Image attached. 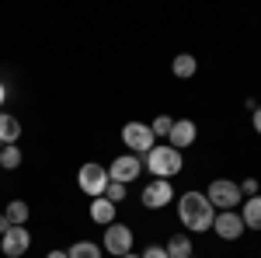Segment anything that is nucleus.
<instances>
[{
	"mask_svg": "<svg viewBox=\"0 0 261 258\" xmlns=\"http://www.w3.org/2000/svg\"><path fill=\"white\" fill-rule=\"evenodd\" d=\"M18 164H21L18 143H11V147H0V168H4V171H14Z\"/></svg>",
	"mask_w": 261,
	"mask_h": 258,
	"instance_id": "19",
	"label": "nucleus"
},
{
	"mask_svg": "<svg viewBox=\"0 0 261 258\" xmlns=\"http://www.w3.org/2000/svg\"><path fill=\"white\" fill-rule=\"evenodd\" d=\"M143 258H171V255H167V251H164L161 244H150V248H146V251H143Z\"/></svg>",
	"mask_w": 261,
	"mask_h": 258,
	"instance_id": "23",
	"label": "nucleus"
},
{
	"mask_svg": "<svg viewBox=\"0 0 261 258\" xmlns=\"http://www.w3.org/2000/svg\"><path fill=\"white\" fill-rule=\"evenodd\" d=\"M77 185H81L84 196L101 199V196H105V189H108V168H101V164H94V160H87L81 171H77Z\"/></svg>",
	"mask_w": 261,
	"mask_h": 258,
	"instance_id": "5",
	"label": "nucleus"
},
{
	"mask_svg": "<svg viewBox=\"0 0 261 258\" xmlns=\"http://www.w3.org/2000/svg\"><path fill=\"white\" fill-rule=\"evenodd\" d=\"M164 251L171 258H192V241H188V234H174V238L167 241Z\"/></svg>",
	"mask_w": 261,
	"mask_h": 258,
	"instance_id": "16",
	"label": "nucleus"
},
{
	"mask_svg": "<svg viewBox=\"0 0 261 258\" xmlns=\"http://www.w3.org/2000/svg\"><path fill=\"white\" fill-rule=\"evenodd\" d=\"M171 126H174V119H171V115H157V119L150 122V129H153V136H157V139L167 136V133H171Z\"/></svg>",
	"mask_w": 261,
	"mask_h": 258,
	"instance_id": "20",
	"label": "nucleus"
},
{
	"mask_svg": "<svg viewBox=\"0 0 261 258\" xmlns=\"http://www.w3.org/2000/svg\"><path fill=\"white\" fill-rule=\"evenodd\" d=\"M105 251H101V244H94V241H77V244H70L66 248V258H101Z\"/></svg>",
	"mask_w": 261,
	"mask_h": 258,
	"instance_id": "15",
	"label": "nucleus"
},
{
	"mask_svg": "<svg viewBox=\"0 0 261 258\" xmlns=\"http://www.w3.org/2000/svg\"><path fill=\"white\" fill-rule=\"evenodd\" d=\"M143 171V164L136 154H122V157L112 160V171H108V181H119V185H129V181H136Z\"/></svg>",
	"mask_w": 261,
	"mask_h": 258,
	"instance_id": "8",
	"label": "nucleus"
},
{
	"mask_svg": "<svg viewBox=\"0 0 261 258\" xmlns=\"http://www.w3.org/2000/svg\"><path fill=\"white\" fill-rule=\"evenodd\" d=\"M4 101H7V87L0 84V108H4Z\"/></svg>",
	"mask_w": 261,
	"mask_h": 258,
	"instance_id": "26",
	"label": "nucleus"
},
{
	"mask_svg": "<svg viewBox=\"0 0 261 258\" xmlns=\"http://www.w3.org/2000/svg\"><path fill=\"white\" fill-rule=\"evenodd\" d=\"M174 77H195V70H199V60L192 56V53H181V56H174Z\"/></svg>",
	"mask_w": 261,
	"mask_h": 258,
	"instance_id": "17",
	"label": "nucleus"
},
{
	"mask_svg": "<svg viewBox=\"0 0 261 258\" xmlns=\"http://www.w3.org/2000/svg\"><path fill=\"white\" fill-rule=\"evenodd\" d=\"M241 196H258V178H244L241 181Z\"/></svg>",
	"mask_w": 261,
	"mask_h": 258,
	"instance_id": "22",
	"label": "nucleus"
},
{
	"mask_svg": "<svg viewBox=\"0 0 261 258\" xmlns=\"http://www.w3.org/2000/svg\"><path fill=\"white\" fill-rule=\"evenodd\" d=\"M105 199H108L112 206H119L122 199H125V185H119V181H108V189H105Z\"/></svg>",
	"mask_w": 261,
	"mask_h": 258,
	"instance_id": "21",
	"label": "nucleus"
},
{
	"mask_svg": "<svg viewBox=\"0 0 261 258\" xmlns=\"http://www.w3.org/2000/svg\"><path fill=\"white\" fill-rule=\"evenodd\" d=\"M122 258H143V255H136V251H129V255H122Z\"/></svg>",
	"mask_w": 261,
	"mask_h": 258,
	"instance_id": "28",
	"label": "nucleus"
},
{
	"mask_svg": "<svg viewBox=\"0 0 261 258\" xmlns=\"http://www.w3.org/2000/svg\"><path fill=\"white\" fill-rule=\"evenodd\" d=\"M122 143L129 147V154H136V157H146L153 147H157V136H153V129L146 126V122H125L122 126Z\"/></svg>",
	"mask_w": 261,
	"mask_h": 258,
	"instance_id": "3",
	"label": "nucleus"
},
{
	"mask_svg": "<svg viewBox=\"0 0 261 258\" xmlns=\"http://www.w3.org/2000/svg\"><path fill=\"white\" fill-rule=\"evenodd\" d=\"M4 217L11 220V227H24V223H28V202H21V199L7 202V213H4Z\"/></svg>",
	"mask_w": 261,
	"mask_h": 258,
	"instance_id": "18",
	"label": "nucleus"
},
{
	"mask_svg": "<svg viewBox=\"0 0 261 258\" xmlns=\"http://www.w3.org/2000/svg\"><path fill=\"white\" fill-rule=\"evenodd\" d=\"M213 230H216L220 241H237L247 227H244V220H241L237 209H223V213H216V220H213Z\"/></svg>",
	"mask_w": 261,
	"mask_h": 258,
	"instance_id": "7",
	"label": "nucleus"
},
{
	"mask_svg": "<svg viewBox=\"0 0 261 258\" xmlns=\"http://www.w3.org/2000/svg\"><path fill=\"white\" fill-rule=\"evenodd\" d=\"M101 251H108L112 258H122L133 251V230L125 223H112L105 227V238H101Z\"/></svg>",
	"mask_w": 261,
	"mask_h": 258,
	"instance_id": "6",
	"label": "nucleus"
},
{
	"mask_svg": "<svg viewBox=\"0 0 261 258\" xmlns=\"http://www.w3.org/2000/svg\"><path fill=\"white\" fill-rule=\"evenodd\" d=\"M115 209H119V206H112L105 196H101V199H91V220H94V223H101V227H112V223H115Z\"/></svg>",
	"mask_w": 261,
	"mask_h": 258,
	"instance_id": "12",
	"label": "nucleus"
},
{
	"mask_svg": "<svg viewBox=\"0 0 261 258\" xmlns=\"http://www.w3.org/2000/svg\"><path fill=\"white\" fill-rule=\"evenodd\" d=\"M21 136V122L11 115V112H0V147H11V143H18Z\"/></svg>",
	"mask_w": 261,
	"mask_h": 258,
	"instance_id": "13",
	"label": "nucleus"
},
{
	"mask_svg": "<svg viewBox=\"0 0 261 258\" xmlns=\"http://www.w3.org/2000/svg\"><path fill=\"white\" fill-rule=\"evenodd\" d=\"M195 136H199V129H195V122H192V119H174L171 133H167V139H171V147H174V150L192 147V143H195Z\"/></svg>",
	"mask_w": 261,
	"mask_h": 258,
	"instance_id": "11",
	"label": "nucleus"
},
{
	"mask_svg": "<svg viewBox=\"0 0 261 258\" xmlns=\"http://www.w3.org/2000/svg\"><path fill=\"white\" fill-rule=\"evenodd\" d=\"M146 168L153 171V178L171 181L181 168H185V160H181V150H174L171 143H157V147L146 154Z\"/></svg>",
	"mask_w": 261,
	"mask_h": 258,
	"instance_id": "2",
	"label": "nucleus"
},
{
	"mask_svg": "<svg viewBox=\"0 0 261 258\" xmlns=\"http://www.w3.org/2000/svg\"><path fill=\"white\" fill-rule=\"evenodd\" d=\"M174 199V189H171V181H164V178H153L146 189H143V196L140 202L146 206V209H164L167 202Z\"/></svg>",
	"mask_w": 261,
	"mask_h": 258,
	"instance_id": "9",
	"label": "nucleus"
},
{
	"mask_svg": "<svg viewBox=\"0 0 261 258\" xmlns=\"http://www.w3.org/2000/svg\"><path fill=\"white\" fill-rule=\"evenodd\" d=\"M251 122H254V133H258V136H261V105H258V108H254V112H251Z\"/></svg>",
	"mask_w": 261,
	"mask_h": 258,
	"instance_id": "24",
	"label": "nucleus"
},
{
	"mask_svg": "<svg viewBox=\"0 0 261 258\" xmlns=\"http://www.w3.org/2000/svg\"><path fill=\"white\" fill-rule=\"evenodd\" d=\"M178 217L188 230L202 234V230H213L216 209H213V202L205 199V192H195V189H192V192H185V196L178 199Z\"/></svg>",
	"mask_w": 261,
	"mask_h": 258,
	"instance_id": "1",
	"label": "nucleus"
},
{
	"mask_svg": "<svg viewBox=\"0 0 261 258\" xmlns=\"http://www.w3.org/2000/svg\"><path fill=\"white\" fill-rule=\"evenodd\" d=\"M7 230H11V220H7V217H4V213H0V238H4Z\"/></svg>",
	"mask_w": 261,
	"mask_h": 258,
	"instance_id": "25",
	"label": "nucleus"
},
{
	"mask_svg": "<svg viewBox=\"0 0 261 258\" xmlns=\"http://www.w3.org/2000/svg\"><path fill=\"white\" fill-rule=\"evenodd\" d=\"M241 220H244V227H251V230H261V196H247V199H244Z\"/></svg>",
	"mask_w": 261,
	"mask_h": 258,
	"instance_id": "14",
	"label": "nucleus"
},
{
	"mask_svg": "<svg viewBox=\"0 0 261 258\" xmlns=\"http://www.w3.org/2000/svg\"><path fill=\"white\" fill-rule=\"evenodd\" d=\"M28 248H32V234H28V227H11V230L0 238V251H4L7 258H21Z\"/></svg>",
	"mask_w": 261,
	"mask_h": 258,
	"instance_id": "10",
	"label": "nucleus"
},
{
	"mask_svg": "<svg viewBox=\"0 0 261 258\" xmlns=\"http://www.w3.org/2000/svg\"><path fill=\"white\" fill-rule=\"evenodd\" d=\"M45 258H66V251H49Z\"/></svg>",
	"mask_w": 261,
	"mask_h": 258,
	"instance_id": "27",
	"label": "nucleus"
},
{
	"mask_svg": "<svg viewBox=\"0 0 261 258\" xmlns=\"http://www.w3.org/2000/svg\"><path fill=\"white\" fill-rule=\"evenodd\" d=\"M205 199L213 202V209H220V213H223V209H237L244 196H241V185H237V181L216 178L209 189H205Z\"/></svg>",
	"mask_w": 261,
	"mask_h": 258,
	"instance_id": "4",
	"label": "nucleus"
}]
</instances>
